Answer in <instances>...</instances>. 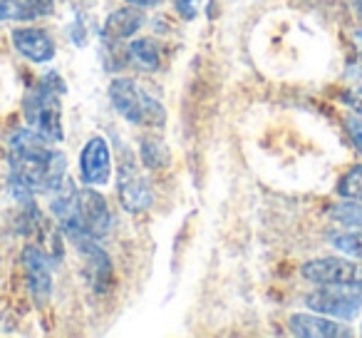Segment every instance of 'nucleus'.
I'll return each mask as SVG.
<instances>
[{
	"label": "nucleus",
	"instance_id": "20e7f679",
	"mask_svg": "<svg viewBox=\"0 0 362 338\" xmlns=\"http://www.w3.org/2000/svg\"><path fill=\"white\" fill-rule=\"evenodd\" d=\"M305 306L322 316L350 321L362 308V283H325L308 293Z\"/></svg>",
	"mask_w": 362,
	"mask_h": 338
},
{
	"label": "nucleus",
	"instance_id": "bb28decb",
	"mask_svg": "<svg viewBox=\"0 0 362 338\" xmlns=\"http://www.w3.org/2000/svg\"><path fill=\"white\" fill-rule=\"evenodd\" d=\"M360 331H362V326H360Z\"/></svg>",
	"mask_w": 362,
	"mask_h": 338
},
{
	"label": "nucleus",
	"instance_id": "7ed1b4c3",
	"mask_svg": "<svg viewBox=\"0 0 362 338\" xmlns=\"http://www.w3.org/2000/svg\"><path fill=\"white\" fill-rule=\"evenodd\" d=\"M110 102L127 122L141 127H156L164 122V107L159 100L141 90L132 77H115L110 82Z\"/></svg>",
	"mask_w": 362,
	"mask_h": 338
},
{
	"label": "nucleus",
	"instance_id": "412c9836",
	"mask_svg": "<svg viewBox=\"0 0 362 338\" xmlns=\"http://www.w3.org/2000/svg\"><path fill=\"white\" fill-rule=\"evenodd\" d=\"M345 130H347V135H350L352 145H355L357 152L362 154V120H357V117H347Z\"/></svg>",
	"mask_w": 362,
	"mask_h": 338
},
{
	"label": "nucleus",
	"instance_id": "f257e3e1",
	"mask_svg": "<svg viewBox=\"0 0 362 338\" xmlns=\"http://www.w3.org/2000/svg\"><path fill=\"white\" fill-rule=\"evenodd\" d=\"M8 164H11V182L23 184L33 192H52L65 182V154L52 150L50 140H45L33 127H23L11 135Z\"/></svg>",
	"mask_w": 362,
	"mask_h": 338
},
{
	"label": "nucleus",
	"instance_id": "a211bd4d",
	"mask_svg": "<svg viewBox=\"0 0 362 338\" xmlns=\"http://www.w3.org/2000/svg\"><path fill=\"white\" fill-rule=\"evenodd\" d=\"M330 217L340 227L347 229H362V202L360 199H345L330 209Z\"/></svg>",
	"mask_w": 362,
	"mask_h": 338
},
{
	"label": "nucleus",
	"instance_id": "a878e982",
	"mask_svg": "<svg viewBox=\"0 0 362 338\" xmlns=\"http://www.w3.org/2000/svg\"><path fill=\"white\" fill-rule=\"evenodd\" d=\"M352 3H355V11H357V16L362 18V0H352Z\"/></svg>",
	"mask_w": 362,
	"mask_h": 338
},
{
	"label": "nucleus",
	"instance_id": "5701e85b",
	"mask_svg": "<svg viewBox=\"0 0 362 338\" xmlns=\"http://www.w3.org/2000/svg\"><path fill=\"white\" fill-rule=\"evenodd\" d=\"M352 47H355V62H352V67H355V70H352V72L362 75V28L352 33Z\"/></svg>",
	"mask_w": 362,
	"mask_h": 338
},
{
	"label": "nucleus",
	"instance_id": "2eb2a0df",
	"mask_svg": "<svg viewBox=\"0 0 362 338\" xmlns=\"http://www.w3.org/2000/svg\"><path fill=\"white\" fill-rule=\"evenodd\" d=\"M139 157H141V164L149 167V169H164V167H169V159H171L166 145L156 135L141 137L139 140Z\"/></svg>",
	"mask_w": 362,
	"mask_h": 338
},
{
	"label": "nucleus",
	"instance_id": "6ab92c4d",
	"mask_svg": "<svg viewBox=\"0 0 362 338\" xmlns=\"http://www.w3.org/2000/svg\"><path fill=\"white\" fill-rule=\"evenodd\" d=\"M337 194L342 199H360L362 202V164L350 167L337 182Z\"/></svg>",
	"mask_w": 362,
	"mask_h": 338
},
{
	"label": "nucleus",
	"instance_id": "dca6fc26",
	"mask_svg": "<svg viewBox=\"0 0 362 338\" xmlns=\"http://www.w3.org/2000/svg\"><path fill=\"white\" fill-rule=\"evenodd\" d=\"M330 244L342 252L345 257L350 259H357L362 261V229H347V232H332L330 237Z\"/></svg>",
	"mask_w": 362,
	"mask_h": 338
},
{
	"label": "nucleus",
	"instance_id": "4be33fe9",
	"mask_svg": "<svg viewBox=\"0 0 362 338\" xmlns=\"http://www.w3.org/2000/svg\"><path fill=\"white\" fill-rule=\"evenodd\" d=\"M342 100H345V105L350 107V110H355L357 115H362V85L350 87V90L342 95Z\"/></svg>",
	"mask_w": 362,
	"mask_h": 338
},
{
	"label": "nucleus",
	"instance_id": "6e6552de",
	"mask_svg": "<svg viewBox=\"0 0 362 338\" xmlns=\"http://www.w3.org/2000/svg\"><path fill=\"white\" fill-rule=\"evenodd\" d=\"M77 212L85 232L95 239H102L112 227V212L107 207V199L95 187L77 189Z\"/></svg>",
	"mask_w": 362,
	"mask_h": 338
},
{
	"label": "nucleus",
	"instance_id": "f8f14e48",
	"mask_svg": "<svg viewBox=\"0 0 362 338\" xmlns=\"http://www.w3.org/2000/svg\"><path fill=\"white\" fill-rule=\"evenodd\" d=\"M291 331L300 338H347L350 328L342 323L325 318L320 313H296L291 316Z\"/></svg>",
	"mask_w": 362,
	"mask_h": 338
},
{
	"label": "nucleus",
	"instance_id": "ddd939ff",
	"mask_svg": "<svg viewBox=\"0 0 362 338\" xmlns=\"http://www.w3.org/2000/svg\"><path fill=\"white\" fill-rule=\"evenodd\" d=\"M144 26V13L141 8H117L115 13H110L105 21V33L115 40H124V38L136 35V30Z\"/></svg>",
	"mask_w": 362,
	"mask_h": 338
},
{
	"label": "nucleus",
	"instance_id": "393cba45",
	"mask_svg": "<svg viewBox=\"0 0 362 338\" xmlns=\"http://www.w3.org/2000/svg\"><path fill=\"white\" fill-rule=\"evenodd\" d=\"M124 3H129V6H136V8H154V6H159L161 0H124Z\"/></svg>",
	"mask_w": 362,
	"mask_h": 338
},
{
	"label": "nucleus",
	"instance_id": "f3484780",
	"mask_svg": "<svg viewBox=\"0 0 362 338\" xmlns=\"http://www.w3.org/2000/svg\"><path fill=\"white\" fill-rule=\"evenodd\" d=\"M37 11L30 0H0V21L6 23H23V21H35Z\"/></svg>",
	"mask_w": 362,
	"mask_h": 338
},
{
	"label": "nucleus",
	"instance_id": "39448f33",
	"mask_svg": "<svg viewBox=\"0 0 362 338\" xmlns=\"http://www.w3.org/2000/svg\"><path fill=\"white\" fill-rule=\"evenodd\" d=\"M117 189H119L122 207L132 214L144 212V209H149L151 202H154L149 182H146V177L139 172L136 159L129 152H124V159L119 162V169H117Z\"/></svg>",
	"mask_w": 362,
	"mask_h": 338
},
{
	"label": "nucleus",
	"instance_id": "b1692460",
	"mask_svg": "<svg viewBox=\"0 0 362 338\" xmlns=\"http://www.w3.org/2000/svg\"><path fill=\"white\" fill-rule=\"evenodd\" d=\"M33 6H35V11H37V16H50L52 13V0H30Z\"/></svg>",
	"mask_w": 362,
	"mask_h": 338
},
{
	"label": "nucleus",
	"instance_id": "1a4fd4ad",
	"mask_svg": "<svg viewBox=\"0 0 362 338\" xmlns=\"http://www.w3.org/2000/svg\"><path fill=\"white\" fill-rule=\"evenodd\" d=\"M23 269H25V281L35 303H45L52 293V261L47 259V254L40 247H25Z\"/></svg>",
	"mask_w": 362,
	"mask_h": 338
},
{
	"label": "nucleus",
	"instance_id": "9d476101",
	"mask_svg": "<svg viewBox=\"0 0 362 338\" xmlns=\"http://www.w3.org/2000/svg\"><path fill=\"white\" fill-rule=\"evenodd\" d=\"M75 247L87 264V274H90V278H92V288H95L97 293H107L112 288V281H115L112 259L107 257L105 249L97 244L95 237L80 239V242H75Z\"/></svg>",
	"mask_w": 362,
	"mask_h": 338
},
{
	"label": "nucleus",
	"instance_id": "4468645a",
	"mask_svg": "<svg viewBox=\"0 0 362 338\" xmlns=\"http://www.w3.org/2000/svg\"><path fill=\"white\" fill-rule=\"evenodd\" d=\"M127 57H129L132 65H136L144 72H154L161 65V55H159V45L151 38H136L127 45Z\"/></svg>",
	"mask_w": 362,
	"mask_h": 338
},
{
	"label": "nucleus",
	"instance_id": "aec40b11",
	"mask_svg": "<svg viewBox=\"0 0 362 338\" xmlns=\"http://www.w3.org/2000/svg\"><path fill=\"white\" fill-rule=\"evenodd\" d=\"M199 6L202 0H174V8L184 21H194L199 16Z\"/></svg>",
	"mask_w": 362,
	"mask_h": 338
},
{
	"label": "nucleus",
	"instance_id": "0eeeda50",
	"mask_svg": "<svg viewBox=\"0 0 362 338\" xmlns=\"http://www.w3.org/2000/svg\"><path fill=\"white\" fill-rule=\"evenodd\" d=\"M80 177L87 187H105L112 177V154L105 137L95 135L80 152Z\"/></svg>",
	"mask_w": 362,
	"mask_h": 338
},
{
	"label": "nucleus",
	"instance_id": "f03ea898",
	"mask_svg": "<svg viewBox=\"0 0 362 338\" xmlns=\"http://www.w3.org/2000/svg\"><path fill=\"white\" fill-rule=\"evenodd\" d=\"M60 95H65V82L55 75L47 72L25 95V117L35 132H40L45 140L62 142L65 132H62V110H60Z\"/></svg>",
	"mask_w": 362,
	"mask_h": 338
},
{
	"label": "nucleus",
	"instance_id": "9b49d317",
	"mask_svg": "<svg viewBox=\"0 0 362 338\" xmlns=\"http://www.w3.org/2000/svg\"><path fill=\"white\" fill-rule=\"evenodd\" d=\"M13 45L30 62H50L55 57V43L42 28H18L13 30Z\"/></svg>",
	"mask_w": 362,
	"mask_h": 338
},
{
	"label": "nucleus",
	"instance_id": "423d86ee",
	"mask_svg": "<svg viewBox=\"0 0 362 338\" xmlns=\"http://www.w3.org/2000/svg\"><path fill=\"white\" fill-rule=\"evenodd\" d=\"M303 278L315 286L325 283H362V264L340 257H322L303 264Z\"/></svg>",
	"mask_w": 362,
	"mask_h": 338
}]
</instances>
